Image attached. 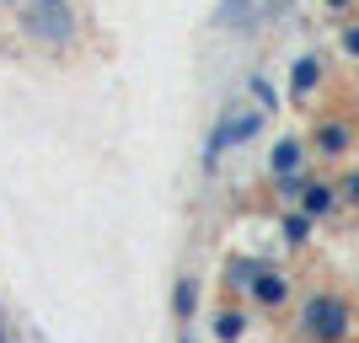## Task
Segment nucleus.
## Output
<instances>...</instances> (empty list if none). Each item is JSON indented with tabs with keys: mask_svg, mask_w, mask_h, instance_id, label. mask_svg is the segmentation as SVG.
Listing matches in <instances>:
<instances>
[{
	"mask_svg": "<svg viewBox=\"0 0 359 343\" xmlns=\"http://www.w3.org/2000/svg\"><path fill=\"white\" fill-rule=\"evenodd\" d=\"M354 300L338 295V290H311L300 300L295 316V338L300 343H354Z\"/></svg>",
	"mask_w": 359,
	"mask_h": 343,
	"instance_id": "nucleus-1",
	"label": "nucleus"
},
{
	"mask_svg": "<svg viewBox=\"0 0 359 343\" xmlns=\"http://www.w3.org/2000/svg\"><path fill=\"white\" fill-rule=\"evenodd\" d=\"M263 123H269V113H257L252 102H231V107L220 113V119H215V129L204 135V172H220L225 150H241V145H252Z\"/></svg>",
	"mask_w": 359,
	"mask_h": 343,
	"instance_id": "nucleus-2",
	"label": "nucleus"
},
{
	"mask_svg": "<svg viewBox=\"0 0 359 343\" xmlns=\"http://www.w3.org/2000/svg\"><path fill=\"white\" fill-rule=\"evenodd\" d=\"M22 27H27L32 43H43V48L60 54V48L75 43V6H70V0H27Z\"/></svg>",
	"mask_w": 359,
	"mask_h": 343,
	"instance_id": "nucleus-3",
	"label": "nucleus"
},
{
	"mask_svg": "<svg viewBox=\"0 0 359 343\" xmlns=\"http://www.w3.org/2000/svg\"><path fill=\"white\" fill-rule=\"evenodd\" d=\"M306 145H311V156H322V161H348L354 145H359V129H354V119H344V113H327V119L311 123Z\"/></svg>",
	"mask_w": 359,
	"mask_h": 343,
	"instance_id": "nucleus-4",
	"label": "nucleus"
},
{
	"mask_svg": "<svg viewBox=\"0 0 359 343\" xmlns=\"http://www.w3.org/2000/svg\"><path fill=\"white\" fill-rule=\"evenodd\" d=\"M247 300H252V306H263V311H285L290 300H295V284H290V274L285 269H263L252 279V290H247Z\"/></svg>",
	"mask_w": 359,
	"mask_h": 343,
	"instance_id": "nucleus-5",
	"label": "nucleus"
},
{
	"mask_svg": "<svg viewBox=\"0 0 359 343\" xmlns=\"http://www.w3.org/2000/svg\"><path fill=\"white\" fill-rule=\"evenodd\" d=\"M306 161H311V145H306V135H279V140L269 145V177L306 172Z\"/></svg>",
	"mask_w": 359,
	"mask_h": 343,
	"instance_id": "nucleus-6",
	"label": "nucleus"
},
{
	"mask_svg": "<svg viewBox=\"0 0 359 343\" xmlns=\"http://www.w3.org/2000/svg\"><path fill=\"white\" fill-rule=\"evenodd\" d=\"M300 215H311L316 225L322 220H332V215H344V199H338V182H327V177H311L306 182V194H300Z\"/></svg>",
	"mask_w": 359,
	"mask_h": 343,
	"instance_id": "nucleus-7",
	"label": "nucleus"
},
{
	"mask_svg": "<svg viewBox=\"0 0 359 343\" xmlns=\"http://www.w3.org/2000/svg\"><path fill=\"white\" fill-rule=\"evenodd\" d=\"M322 81H327V65H322V54H295V65H290V97L295 102H306V97H316L322 91Z\"/></svg>",
	"mask_w": 359,
	"mask_h": 343,
	"instance_id": "nucleus-8",
	"label": "nucleus"
},
{
	"mask_svg": "<svg viewBox=\"0 0 359 343\" xmlns=\"http://www.w3.org/2000/svg\"><path fill=\"white\" fill-rule=\"evenodd\" d=\"M257 0H220L215 6V32H247V27H257Z\"/></svg>",
	"mask_w": 359,
	"mask_h": 343,
	"instance_id": "nucleus-9",
	"label": "nucleus"
},
{
	"mask_svg": "<svg viewBox=\"0 0 359 343\" xmlns=\"http://www.w3.org/2000/svg\"><path fill=\"white\" fill-rule=\"evenodd\" d=\"M263 269H269L263 257H231V263H225V290L247 300V290H252V279H257Z\"/></svg>",
	"mask_w": 359,
	"mask_h": 343,
	"instance_id": "nucleus-10",
	"label": "nucleus"
},
{
	"mask_svg": "<svg viewBox=\"0 0 359 343\" xmlns=\"http://www.w3.org/2000/svg\"><path fill=\"white\" fill-rule=\"evenodd\" d=\"M247 338V311L241 306H220L215 311V343H241Z\"/></svg>",
	"mask_w": 359,
	"mask_h": 343,
	"instance_id": "nucleus-11",
	"label": "nucleus"
},
{
	"mask_svg": "<svg viewBox=\"0 0 359 343\" xmlns=\"http://www.w3.org/2000/svg\"><path fill=\"white\" fill-rule=\"evenodd\" d=\"M311 231H316L311 215H300V209H285V215H279V236H285V247H306Z\"/></svg>",
	"mask_w": 359,
	"mask_h": 343,
	"instance_id": "nucleus-12",
	"label": "nucleus"
},
{
	"mask_svg": "<svg viewBox=\"0 0 359 343\" xmlns=\"http://www.w3.org/2000/svg\"><path fill=\"white\" fill-rule=\"evenodd\" d=\"M172 311H177L182 328L194 322V311H198V279H194V274H182V279H177V290H172Z\"/></svg>",
	"mask_w": 359,
	"mask_h": 343,
	"instance_id": "nucleus-13",
	"label": "nucleus"
},
{
	"mask_svg": "<svg viewBox=\"0 0 359 343\" xmlns=\"http://www.w3.org/2000/svg\"><path fill=\"white\" fill-rule=\"evenodd\" d=\"M247 97H252V107H257V113H269V119L279 113V91H273V81H269V75H252V81H247Z\"/></svg>",
	"mask_w": 359,
	"mask_h": 343,
	"instance_id": "nucleus-14",
	"label": "nucleus"
},
{
	"mask_svg": "<svg viewBox=\"0 0 359 343\" xmlns=\"http://www.w3.org/2000/svg\"><path fill=\"white\" fill-rule=\"evenodd\" d=\"M306 182H311V172H290V177H273V199L295 209V204H300V194H306Z\"/></svg>",
	"mask_w": 359,
	"mask_h": 343,
	"instance_id": "nucleus-15",
	"label": "nucleus"
},
{
	"mask_svg": "<svg viewBox=\"0 0 359 343\" xmlns=\"http://www.w3.org/2000/svg\"><path fill=\"white\" fill-rule=\"evenodd\" d=\"M338 199H344V209H359V166L338 172Z\"/></svg>",
	"mask_w": 359,
	"mask_h": 343,
	"instance_id": "nucleus-16",
	"label": "nucleus"
},
{
	"mask_svg": "<svg viewBox=\"0 0 359 343\" xmlns=\"http://www.w3.org/2000/svg\"><path fill=\"white\" fill-rule=\"evenodd\" d=\"M338 48H344L348 60H359V22H344V32H338Z\"/></svg>",
	"mask_w": 359,
	"mask_h": 343,
	"instance_id": "nucleus-17",
	"label": "nucleus"
},
{
	"mask_svg": "<svg viewBox=\"0 0 359 343\" xmlns=\"http://www.w3.org/2000/svg\"><path fill=\"white\" fill-rule=\"evenodd\" d=\"M322 6H327L332 16H348V11H354V6H359V0H322Z\"/></svg>",
	"mask_w": 359,
	"mask_h": 343,
	"instance_id": "nucleus-18",
	"label": "nucleus"
},
{
	"mask_svg": "<svg viewBox=\"0 0 359 343\" xmlns=\"http://www.w3.org/2000/svg\"><path fill=\"white\" fill-rule=\"evenodd\" d=\"M290 6H295V0H269V16H285Z\"/></svg>",
	"mask_w": 359,
	"mask_h": 343,
	"instance_id": "nucleus-19",
	"label": "nucleus"
},
{
	"mask_svg": "<svg viewBox=\"0 0 359 343\" xmlns=\"http://www.w3.org/2000/svg\"><path fill=\"white\" fill-rule=\"evenodd\" d=\"M182 343H194V332H182Z\"/></svg>",
	"mask_w": 359,
	"mask_h": 343,
	"instance_id": "nucleus-20",
	"label": "nucleus"
},
{
	"mask_svg": "<svg viewBox=\"0 0 359 343\" xmlns=\"http://www.w3.org/2000/svg\"><path fill=\"white\" fill-rule=\"evenodd\" d=\"M354 97H359V86H354Z\"/></svg>",
	"mask_w": 359,
	"mask_h": 343,
	"instance_id": "nucleus-21",
	"label": "nucleus"
}]
</instances>
